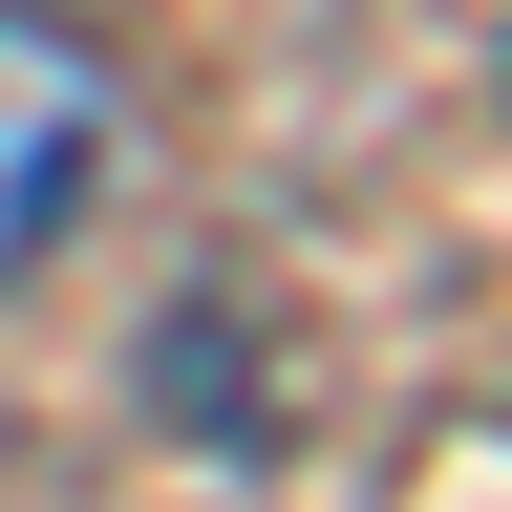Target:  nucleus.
<instances>
[{"mask_svg": "<svg viewBox=\"0 0 512 512\" xmlns=\"http://www.w3.org/2000/svg\"><path fill=\"white\" fill-rule=\"evenodd\" d=\"M107 150H128V86H107V43L64 22V0H0V278H43V256L86 235Z\"/></svg>", "mask_w": 512, "mask_h": 512, "instance_id": "1", "label": "nucleus"}]
</instances>
